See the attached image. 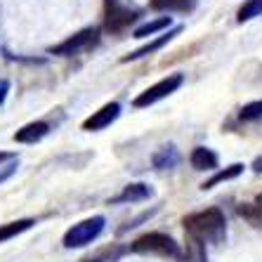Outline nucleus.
Returning <instances> with one entry per match:
<instances>
[{"mask_svg":"<svg viewBox=\"0 0 262 262\" xmlns=\"http://www.w3.org/2000/svg\"><path fill=\"white\" fill-rule=\"evenodd\" d=\"M244 172V165L241 163H234V165H229V168H225V170H217L210 180H206V182L201 184V189H213L215 184H220V182H227V180H234V177H238Z\"/></svg>","mask_w":262,"mask_h":262,"instance_id":"2eb2a0df","label":"nucleus"},{"mask_svg":"<svg viewBox=\"0 0 262 262\" xmlns=\"http://www.w3.org/2000/svg\"><path fill=\"white\" fill-rule=\"evenodd\" d=\"M253 170L262 172V156H260V159H255V163H253Z\"/></svg>","mask_w":262,"mask_h":262,"instance_id":"5701e85b","label":"nucleus"},{"mask_svg":"<svg viewBox=\"0 0 262 262\" xmlns=\"http://www.w3.org/2000/svg\"><path fill=\"white\" fill-rule=\"evenodd\" d=\"M137 19V12L125 7L121 0H104V26L111 33H118V31L128 29Z\"/></svg>","mask_w":262,"mask_h":262,"instance_id":"423d86ee","label":"nucleus"},{"mask_svg":"<svg viewBox=\"0 0 262 262\" xmlns=\"http://www.w3.org/2000/svg\"><path fill=\"white\" fill-rule=\"evenodd\" d=\"M151 7L165 12H191L196 7V0H151Z\"/></svg>","mask_w":262,"mask_h":262,"instance_id":"4468645a","label":"nucleus"},{"mask_svg":"<svg viewBox=\"0 0 262 262\" xmlns=\"http://www.w3.org/2000/svg\"><path fill=\"white\" fill-rule=\"evenodd\" d=\"M154 191L149 184L144 182H135V184H128L125 189L121 191V194L116 196V199H111V203H135V201H144V199H149Z\"/></svg>","mask_w":262,"mask_h":262,"instance_id":"9d476101","label":"nucleus"},{"mask_svg":"<svg viewBox=\"0 0 262 262\" xmlns=\"http://www.w3.org/2000/svg\"><path fill=\"white\" fill-rule=\"evenodd\" d=\"M50 133V125L45 121H33L26 123L21 130L14 133V142H21V144H33V142H40L45 135Z\"/></svg>","mask_w":262,"mask_h":262,"instance_id":"6e6552de","label":"nucleus"},{"mask_svg":"<svg viewBox=\"0 0 262 262\" xmlns=\"http://www.w3.org/2000/svg\"><path fill=\"white\" fill-rule=\"evenodd\" d=\"M170 24H172L170 17H159V19H154V21H146V24L137 26L135 33H133V38H149V36H154V33H159V31L168 29Z\"/></svg>","mask_w":262,"mask_h":262,"instance_id":"dca6fc26","label":"nucleus"},{"mask_svg":"<svg viewBox=\"0 0 262 262\" xmlns=\"http://www.w3.org/2000/svg\"><path fill=\"white\" fill-rule=\"evenodd\" d=\"M12 159H14L12 154H0V161H12Z\"/></svg>","mask_w":262,"mask_h":262,"instance_id":"b1692460","label":"nucleus"},{"mask_svg":"<svg viewBox=\"0 0 262 262\" xmlns=\"http://www.w3.org/2000/svg\"><path fill=\"white\" fill-rule=\"evenodd\" d=\"M236 213L244 220H248L253 227L262 229V203H241L236 208Z\"/></svg>","mask_w":262,"mask_h":262,"instance_id":"f3484780","label":"nucleus"},{"mask_svg":"<svg viewBox=\"0 0 262 262\" xmlns=\"http://www.w3.org/2000/svg\"><path fill=\"white\" fill-rule=\"evenodd\" d=\"M118 114H121V104H118V102L104 104L102 109L95 111L90 118H85V121H83V130H88V133H95V130L109 128L111 123L118 118Z\"/></svg>","mask_w":262,"mask_h":262,"instance_id":"0eeeda50","label":"nucleus"},{"mask_svg":"<svg viewBox=\"0 0 262 262\" xmlns=\"http://www.w3.org/2000/svg\"><path fill=\"white\" fill-rule=\"evenodd\" d=\"M180 33V29H172V31H168V33H163V36H159L156 40H151V43H146V45H142L140 50H135V52H130V55H125L123 57V64L125 61H135V59H142V57H146V55H151V52H156V50H161L165 43H170L172 38Z\"/></svg>","mask_w":262,"mask_h":262,"instance_id":"1a4fd4ad","label":"nucleus"},{"mask_svg":"<svg viewBox=\"0 0 262 262\" xmlns=\"http://www.w3.org/2000/svg\"><path fill=\"white\" fill-rule=\"evenodd\" d=\"M262 14V0H246L244 5L238 7L236 12V21L238 24H244V21H250V19H255Z\"/></svg>","mask_w":262,"mask_h":262,"instance_id":"a211bd4d","label":"nucleus"},{"mask_svg":"<svg viewBox=\"0 0 262 262\" xmlns=\"http://www.w3.org/2000/svg\"><path fill=\"white\" fill-rule=\"evenodd\" d=\"M104 222L106 220L102 215H95V217H88L78 225H73L67 234H64V248H83V246L92 244L95 238L102 234Z\"/></svg>","mask_w":262,"mask_h":262,"instance_id":"7ed1b4c3","label":"nucleus"},{"mask_svg":"<svg viewBox=\"0 0 262 262\" xmlns=\"http://www.w3.org/2000/svg\"><path fill=\"white\" fill-rule=\"evenodd\" d=\"M184 83V76L182 73H172V76H168V78H163V80H159L156 85H151V88H146L144 92H142L140 97L135 99V106L137 109H144V106H151V104H156V102H161V99H165L168 95H172V92L177 90V88Z\"/></svg>","mask_w":262,"mask_h":262,"instance_id":"39448f33","label":"nucleus"},{"mask_svg":"<svg viewBox=\"0 0 262 262\" xmlns=\"http://www.w3.org/2000/svg\"><path fill=\"white\" fill-rule=\"evenodd\" d=\"M14 170H17V163H7V165H3V168H0V184L5 182V180H10V177L14 175Z\"/></svg>","mask_w":262,"mask_h":262,"instance_id":"412c9836","label":"nucleus"},{"mask_svg":"<svg viewBox=\"0 0 262 262\" xmlns=\"http://www.w3.org/2000/svg\"><path fill=\"white\" fill-rule=\"evenodd\" d=\"M187 260L191 262H206V246L194 241V238H187Z\"/></svg>","mask_w":262,"mask_h":262,"instance_id":"aec40b11","label":"nucleus"},{"mask_svg":"<svg viewBox=\"0 0 262 262\" xmlns=\"http://www.w3.org/2000/svg\"><path fill=\"white\" fill-rule=\"evenodd\" d=\"M133 253H156V255H163V257H182L180 253V246L172 241L168 234H161V232H149L144 236H140L137 241H133L130 246Z\"/></svg>","mask_w":262,"mask_h":262,"instance_id":"f03ea898","label":"nucleus"},{"mask_svg":"<svg viewBox=\"0 0 262 262\" xmlns=\"http://www.w3.org/2000/svg\"><path fill=\"white\" fill-rule=\"evenodd\" d=\"M187 238H194L199 244H222L227 238V220L220 208H206L199 213H191L182 220Z\"/></svg>","mask_w":262,"mask_h":262,"instance_id":"f257e3e1","label":"nucleus"},{"mask_svg":"<svg viewBox=\"0 0 262 262\" xmlns=\"http://www.w3.org/2000/svg\"><path fill=\"white\" fill-rule=\"evenodd\" d=\"M189 161L194 165V170H215L217 168V156L206 146H196Z\"/></svg>","mask_w":262,"mask_h":262,"instance_id":"9b49d317","label":"nucleus"},{"mask_svg":"<svg viewBox=\"0 0 262 262\" xmlns=\"http://www.w3.org/2000/svg\"><path fill=\"white\" fill-rule=\"evenodd\" d=\"M238 118L246 123H260L262 121V99H257V102H250L246 104V106H241V111H238Z\"/></svg>","mask_w":262,"mask_h":262,"instance_id":"6ab92c4d","label":"nucleus"},{"mask_svg":"<svg viewBox=\"0 0 262 262\" xmlns=\"http://www.w3.org/2000/svg\"><path fill=\"white\" fill-rule=\"evenodd\" d=\"M36 225L31 217L26 220H17V222H7V225H0V244H5V241H10V238H14L17 234L26 232V229H31V227Z\"/></svg>","mask_w":262,"mask_h":262,"instance_id":"ddd939ff","label":"nucleus"},{"mask_svg":"<svg viewBox=\"0 0 262 262\" xmlns=\"http://www.w3.org/2000/svg\"><path fill=\"white\" fill-rule=\"evenodd\" d=\"M154 168H159V170H165V168H175L180 163V154L172 149V146H161L159 151L154 154L151 159Z\"/></svg>","mask_w":262,"mask_h":262,"instance_id":"f8f14e48","label":"nucleus"},{"mask_svg":"<svg viewBox=\"0 0 262 262\" xmlns=\"http://www.w3.org/2000/svg\"><path fill=\"white\" fill-rule=\"evenodd\" d=\"M7 90H10V83H7V80H0V104L5 102Z\"/></svg>","mask_w":262,"mask_h":262,"instance_id":"4be33fe9","label":"nucleus"},{"mask_svg":"<svg viewBox=\"0 0 262 262\" xmlns=\"http://www.w3.org/2000/svg\"><path fill=\"white\" fill-rule=\"evenodd\" d=\"M97 40H99V29L92 26V29H83V31H78V33L69 36L67 40H61L59 45L50 48V52H52V55H59V57H73V55H80V52L95 48Z\"/></svg>","mask_w":262,"mask_h":262,"instance_id":"20e7f679","label":"nucleus"},{"mask_svg":"<svg viewBox=\"0 0 262 262\" xmlns=\"http://www.w3.org/2000/svg\"><path fill=\"white\" fill-rule=\"evenodd\" d=\"M257 203H262V194H260V196H257Z\"/></svg>","mask_w":262,"mask_h":262,"instance_id":"393cba45","label":"nucleus"}]
</instances>
